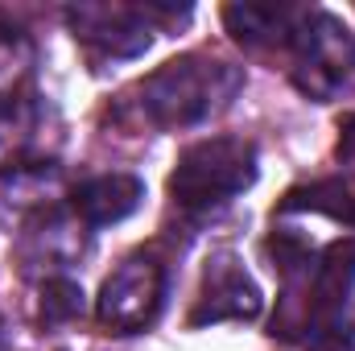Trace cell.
<instances>
[{
  "label": "cell",
  "mask_w": 355,
  "mask_h": 351,
  "mask_svg": "<svg viewBox=\"0 0 355 351\" xmlns=\"http://www.w3.org/2000/svg\"><path fill=\"white\" fill-rule=\"evenodd\" d=\"M240 87L244 75L232 62L207 54H182L141 83V112L157 128H194L219 116Z\"/></svg>",
  "instance_id": "cell-1"
},
{
  "label": "cell",
  "mask_w": 355,
  "mask_h": 351,
  "mask_svg": "<svg viewBox=\"0 0 355 351\" xmlns=\"http://www.w3.org/2000/svg\"><path fill=\"white\" fill-rule=\"evenodd\" d=\"M257 182V145L244 137H207L178 157L170 198L186 211H211L232 203Z\"/></svg>",
  "instance_id": "cell-2"
},
{
  "label": "cell",
  "mask_w": 355,
  "mask_h": 351,
  "mask_svg": "<svg viewBox=\"0 0 355 351\" xmlns=\"http://www.w3.org/2000/svg\"><path fill=\"white\" fill-rule=\"evenodd\" d=\"M293 87L314 103L355 91V37L331 12H306L293 37Z\"/></svg>",
  "instance_id": "cell-3"
},
{
  "label": "cell",
  "mask_w": 355,
  "mask_h": 351,
  "mask_svg": "<svg viewBox=\"0 0 355 351\" xmlns=\"http://www.w3.org/2000/svg\"><path fill=\"white\" fill-rule=\"evenodd\" d=\"M162 298H166V273H162V264L149 261V257H128L103 281L95 314H99V323L107 331L132 335V331H145L157 318Z\"/></svg>",
  "instance_id": "cell-4"
},
{
  "label": "cell",
  "mask_w": 355,
  "mask_h": 351,
  "mask_svg": "<svg viewBox=\"0 0 355 351\" xmlns=\"http://www.w3.org/2000/svg\"><path fill=\"white\" fill-rule=\"evenodd\" d=\"M265 310L261 285L248 277V268L232 252L211 257L202 268V289L190 310V327H211V323H244Z\"/></svg>",
  "instance_id": "cell-5"
},
{
  "label": "cell",
  "mask_w": 355,
  "mask_h": 351,
  "mask_svg": "<svg viewBox=\"0 0 355 351\" xmlns=\"http://www.w3.org/2000/svg\"><path fill=\"white\" fill-rule=\"evenodd\" d=\"M67 25L99 58H137L149 50V17L132 4H75L67 8Z\"/></svg>",
  "instance_id": "cell-6"
},
{
  "label": "cell",
  "mask_w": 355,
  "mask_h": 351,
  "mask_svg": "<svg viewBox=\"0 0 355 351\" xmlns=\"http://www.w3.org/2000/svg\"><path fill=\"white\" fill-rule=\"evenodd\" d=\"M223 21L232 29V37L240 46H252V50H272V46H293L306 12L293 8V4H227L223 8Z\"/></svg>",
  "instance_id": "cell-7"
},
{
  "label": "cell",
  "mask_w": 355,
  "mask_h": 351,
  "mask_svg": "<svg viewBox=\"0 0 355 351\" xmlns=\"http://www.w3.org/2000/svg\"><path fill=\"white\" fill-rule=\"evenodd\" d=\"M145 198V186L141 178L132 174H99L83 182L75 190V215L91 223V228H107V223H120L128 219Z\"/></svg>",
  "instance_id": "cell-8"
},
{
  "label": "cell",
  "mask_w": 355,
  "mask_h": 351,
  "mask_svg": "<svg viewBox=\"0 0 355 351\" xmlns=\"http://www.w3.org/2000/svg\"><path fill=\"white\" fill-rule=\"evenodd\" d=\"M281 211H322L331 219H347L355 223V198L347 194L343 182H314V186H302V190H289Z\"/></svg>",
  "instance_id": "cell-9"
},
{
  "label": "cell",
  "mask_w": 355,
  "mask_h": 351,
  "mask_svg": "<svg viewBox=\"0 0 355 351\" xmlns=\"http://www.w3.org/2000/svg\"><path fill=\"white\" fill-rule=\"evenodd\" d=\"M83 314V289L67 277H54L42 285V323H67Z\"/></svg>",
  "instance_id": "cell-10"
},
{
  "label": "cell",
  "mask_w": 355,
  "mask_h": 351,
  "mask_svg": "<svg viewBox=\"0 0 355 351\" xmlns=\"http://www.w3.org/2000/svg\"><path fill=\"white\" fill-rule=\"evenodd\" d=\"M310 351H355V327L352 323H331L310 335Z\"/></svg>",
  "instance_id": "cell-11"
},
{
  "label": "cell",
  "mask_w": 355,
  "mask_h": 351,
  "mask_svg": "<svg viewBox=\"0 0 355 351\" xmlns=\"http://www.w3.org/2000/svg\"><path fill=\"white\" fill-rule=\"evenodd\" d=\"M339 157H343V162H355V116L343 124V137H339Z\"/></svg>",
  "instance_id": "cell-12"
},
{
  "label": "cell",
  "mask_w": 355,
  "mask_h": 351,
  "mask_svg": "<svg viewBox=\"0 0 355 351\" xmlns=\"http://www.w3.org/2000/svg\"><path fill=\"white\" fill-rule=\"evenodd\" d=\"M12 348V339H8V327H4V318H0V351Z\"/></svg>",
  "instance_id": "cell-13"
}]
</instances>
